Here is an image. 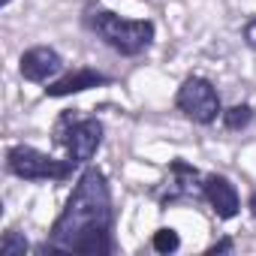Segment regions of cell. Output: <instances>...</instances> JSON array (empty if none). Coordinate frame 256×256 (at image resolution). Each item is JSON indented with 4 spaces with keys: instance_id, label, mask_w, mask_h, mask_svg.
<instances>
[{
    "instance_id": "7a4b0ae2",
    "label": "cell",
    "mask_w": 256,
    "mask_h": 256,
    "mask_svg": "<svg viewBox=\"0 0 256 256\" xmlns=\"http://www.w3.org/2000/svg\"><path fill=\"white\" fill-rule=\"evenodd\" d=\"M84 24L118 54L124 58H139L154 42V22L151 18H120L112 10H88Z\"/></svg>"
},
{
    "instance_id": "4fadbf2b",
    "label": "cell",
    "mask_w": 256,
    "mask_h": 256,
    "mask_svg": "<svg viewBox=\"0 0 256 256\" xmlns=\"http://www.w3.org/2000/svg\"><path fill=\"white\" fill-rule=\"evenodd\" d=\"M241 36H244V42H247V48H253V52H256V18H250V22L244 24V30H241Z\"/></svg>"
},
{
    "instance_id": "2e32d148",
    "label": "cell",
    "mask_w": 256,
    "mask_h": 256,
    "mask_svg": "<svg viewBox=\"0 0 256 256\" xmlns=\"http://www.w3.org/2000/svg\"><path fill=\"white\" fill-rule=\"evenodd\" d=\"M12 4V0H0V6H10Z\"/></svg>"
},
{
    "instance_id": "8fae6325",
    "label": "cell",
    "mask_w": 256,
    "mask_h": 256,
    "mask_svg": "<svg viewBox=\"0 0 256 256\" xmlns=\"http://www.w3.org/2000/svg\"><path fill=\"white\" fill-rule=\"evenodd\" d=\"M151 247H154L157 253H175V250L181 247V238H178V232H175L172 226H163V229H157V232L151 235Z\"/></svg>"
},
{
    "instance_id": "ba28073f",
    "label": "cell",
    "mask_w": 256,
    "mask_h": 256,
    "mask_svg": "<svg viewBox=\"0 0 256 256\" xmlns=\"http://www.w3.org/2000/svg\"><path fill=\"white\" fill-rule=\"evenodd\" d=\"M64 70V58L54 52V48H48V46H34V48H28L24 54H22V60H18V72H22V78H28V82H52L58 72Z\"/></svg>"
},
{
    "instance_id": "3957f363",
    "label": "cell",
    "mask_w": 256,
    "mask_h": 256,
    "mask_svg": "<svg viewBox=\"0 0 256 256\" xmlns=\"http://www.w3.org/2000/svg\"><path fill=\"white\" fill-rule=\"evenodd\" d=\"M76 166V160H54L30 145H12L6 151V169L22 181H66Z\"/></svg>"
},
{
    "instance_id": "277c9868",
    "label": "cell",
    "mask_w": 256,
    "mask_h": 256,
    "mask_svg": "<svg viewBox=\"0 0 256 256\" xmlns=\"http://www.w3.org/2000/svg\"><path fill=\"white\" fill-rule=\"evenodd\" d=\"M102 120L96 118H76V114H64L54 126V142L66 148L70 160H76L78 166L90 163L94 154L102 145Z\"/></svg>"
},
{
    "instance_id": "6da1fadb",
    "label": "cell",
    "mask_w": 256,
    "mask_h": 256,
    "mask_svg": "<svg viewBox=\"0 0 256 256\" xmlns=\"http://www.w3.org/2000/svg\"><path fill=\"white\" fill-rule=\"evenodd\" d=\"M112 226H114V208H112L108 178L100 169L88 166L78 175L60 217L54 220L48 241L40 244V253L108 256L114 250Z\"/></svg>"
},
{
    "instance_id": "5bb4252c",
    "label": "cell",
    "mask_w": 256,
    "mask_h": 256,
    "mask_svg": "<svg viewBox=\"0 0 256 256\" xmlns=\"http://www.w3.org/2000/svg\"><path fill=\"white\" fill-rule=\"evenodd\" d=\"M232 247H235V244H232V241L226 238V241H220V244H214V247H208V253H229Z\"/></svg>"
},
{
    "instance_id": "9c48e42d",
    "label": "cell",
    "mask_w": 256,
    "mask_h": 256,
    "mask_svg": "<svg viewBox=\"0 0 256 256\" xmlns=\"http://www.w3.org/2000/svg\"><path fill=\"white\" fill-rule=\"evenodd\" d=\"M112 78L106 72H96L90 66H78L72 72H66L64 78L52 82L46 88V96H70V94H82V90H90V88H100V84H108Z\"/></svg>"
},
{
    "instance_id": "5b68a950",
    "label": "cell",
    "mask_w": 256,
    "mask_h": 256,
    "mask_svg": "<svg viewBox=\"0 0 256 256\" xmlns=\"http://www.w3.org/2000/svg\"><path fill=\"white\" fill-rule=\"evenodd\" d=\"M175 106H178V112H181L187 120L202 124V126L214 124V120L223 114L217 88H214L208 78H202V76H190V78L181 82V88H178V94H175Z\"/></svg>"
},
{
    "instance_id": "30bf717a",
    "label": "cell",
    "mask_w": 256,
    "mask_h": 256,
    "mask_svg": "<svg viewBox=\"0 0 256 256\" xmlns=\"http://www.w3.org/2000/svg\"><path fill=\"white\" fill-rule=\"evenodd\" d=\"M220 120H223L226 130H244V126L253 120V108H250L247 102H241V106H229V108H223Z\"/></svg>"
},
{
    "instance_id": "9a60e30c",
    "label": "cell",
    "mask_w": 256,
    "mask_h": 256,
    "mask_svg": "<svg viewBox=\"0 0 256 256\" xmlns=\"http://www.w3.org/2000/svg\"><path fill=\"white\" fill-rule=\"evenodd\" d=\"M247 205H250V214L256 217V193H250V202H247Z\"/></svg>"
},
{
    "instance_id": "7c38bea8",
    "label": "cell",
    "mask_w": 256,
    "mask_h": 256,
    "mask_svg": "<svg viewBox=\"0 0 256 256\" xmlns=\"http://www.w3.org/2000/svg\"><path fill=\"white\" fill-rule=\"evenodd\" d=\"M0 253L4 256H24L28 253V238H22L18 232H4V238H0Z\"/></svg>"
},
{
    "instance_id": "52a82bcc",
    "label": "cell",
    "mask_w": 256,
    "mask_h": 256,
    "mask_svg": "<svg viewBox=\"0 0 256 256\" xmlns=\"http://www.w3.org/2000/svg\"><path fill=\"white\" fill-rule=\"evenodd\" d=\"M202 196H205V202L211 205V211L220 217V220H232V217H238V211H241V199H238V190H235V184L226 178V175H205V181H202Z\"/></svg>"
},
{
    "instance_id": "8992f818",
    "label": "cell",
    "mask_w": 256,
    "mask_h": 256,
    "mask_svg": "<svg viewBox=\"0 0 256 256\" xmlns=\"http://www.w3.org/2000/svg\"><path fill=\"white\" fill-rule=\"evenodd\" d=\"M202 175L196 166L184 163V160H172L169 166V181H166V193L160 196V205H172L181 199H205L202 196Z\"/></svg>"
}]
</instances>
